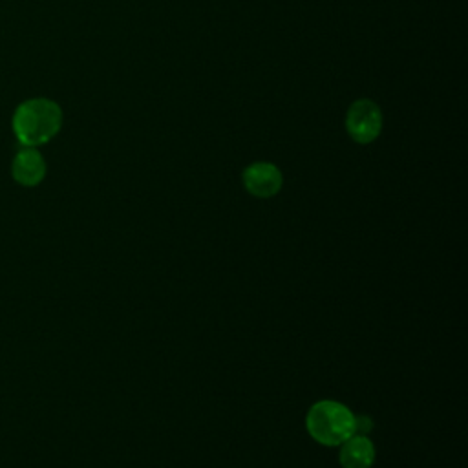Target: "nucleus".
Segmentation results:
<instances>
[{"label": "nucleus", "mask_w": 468, "mask_h": 468, "mask_svg": "<svg viewBox=\"0 0 468 468\" xmlns=\"http://www.w3.org/2000/svg\"><path fill=\"white\" fill-rule=\"evenodd\" d=\"M62 108L48 97L22 101L11 117V128L22 146H40L51 141L62 128Z\"/></svg>", "instance_id": "f257e3e1"}, {"label": "nucleus", "mask_w": 468, "mask_h": 468, "mask_svg": "<svg viewBox=\"0 0 468 468\" xmlns=\"http://www.w3.org/2000/svg\"><path fill=\"white\" fill-rule=\"evenodd\" d=\"M305 430L322 446H340L355 435V413L333 399L316 400L305 415Z\"/></svg>", "instance_id": "f03ea898"}, {"label": "nucleus", "mask_w": 468, "mask_h": 468, "mask_svg": "<svg viewBox=\"0 0 468 468\" xmlns=\"http://www.w3.org/2000/svg\"><path fill=\"white\" fill-rule=\"evenodd\" d=\"M382 112L371 99L355 101L346 113V132L358 144L373 143L382 132Z\"/></svg>", "instance_id": "7ed1b4c3"}, {"label": "nucleus", "mask_w": 468, "mask_h": 468, "mask_svg": "<svg viewBox=\"0 0 468 468\" xmlns=\"http://www.w3.org/2000/svg\"><path fill=\"white\" fill-rule=\"evenodd\" d=\"M241 181L250 196L258 199H269L282 190L283 174L274 163L256 161L243 170Z\"/></svg>", "instance_id": "20e7f679"}, {"label": "nucleus", "mask_w": 468, "mask_h": 468, "mask_svg": "<svg viewBox=\"0 0 468 468\" xmlns=\"http://www.w3.org/2000/svg\"><path fill=\"white\" fill-rule=\"evenodd\" d=\"M11 176L22 186H37L46 177V161L35 146H24L11 163Z\"/></svg>", "instance_id": "39448f33"}, {"label": "nucleus", "mask_w": 468, "mask_h": 468, "mask_svg": "<svg viewBox=\"0 0 468 468\" xmlns=\"http://www.w3.org/2000/svg\"><path fill=\"white\" fill-rule=\"evenodd\" d=\"M377 450L367 435L355 433L340 444L338 461L342 468H373Z\"/></svg>", "instance_id": "423d86ee"}, {"label": "nucleus", "mask_w": 468, "mask_h": 468, "mask_svg": "<svg viewBox=\"0 0 468 468\" xmlns=\"http://www.w3.org/2000/svg\"><path fill=\"white\" fill-rule=\"evenodd\" d=\"M373 430V420L367 415H355V433L367 435Z\"/></svg>", "instance_id": "0eeeda50"}]
</instances>
